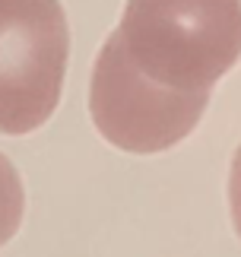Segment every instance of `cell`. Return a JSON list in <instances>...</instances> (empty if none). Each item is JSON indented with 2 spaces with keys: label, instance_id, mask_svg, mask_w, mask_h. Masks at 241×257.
I'll use <instances>...</instances> for the list:
<instances>
[{
  "label": "cell",
  "instance_id": "cell-1",
  "mask_svg": "<svg viewBox=\"0 0 241 257\" xmlns=\"http://www.w3.org/2000/svg\"><path fill=\"white\" fill-rule=\"evenodd\" d=\"M117 35L149 80L213 89L241 57V0H127Z\"/></svg>",
  "mask_w": 241,
  "mask_h": 257
},
{
  "label": "cell",
  "instance_id": "cell-2",
  "mask_svg": "<svg viewBox=\"0 0 241 257\" xmlns=\"http://www.w3.org/2000/svg\"><path fill=\"white\" fill-rule=\"evenodd\" d=\"M209 105V89L184 92L149 80L130 64L111 32L95 57L89 83V114L95 131L111 146L134 156L172 150L200 124Z\"/></svg>",
  "mask_w": 241,
  "mask_h": 257
},
{
  "label": "cell",
  "instance_id": "cell-3",
  "mask_svg": "<svg viewBox=\"0 0 241 257\" xmlns=\"http://www.w3.org/2000/svg\"><path fill=\"white\" fill-rule=\"evenodd\" d=\"M70 29L57 0H0V134L38 131L64 92Z\"/></svg>",
  "mask_w": 241,
  "mask_h": 257
},
{
  "label": "cell",
  "instance_id": "cell-4",
  "mask_svg": "<svg viewBox=\"0 0 241 257\" xmlns=\"http://www.w3.org/2000/svg\"><path fill=\"white\" fill-rule=\"evenodd\" d=\"M23 210H26V194L19 184V175L13 162L0 153V244H7L16 235L19 222H23Z\"/></svg>",
  "mask_w": 241,
  "mask_h": 257
},
{
  "label": "cell",
  "instance_id": "cell-5",
  "mask_svg": "<svg viewBox=\"0 0 241 257\" xmlns=\"http://www.w3.org/2000/svg\"><path fill=\"white\" fill-rule=\"evenodd\" d=\"M228 203H232V222L241 238V146L232 159V175H228Z\"/></svg>",
  "mask_w": 241,
  "mask_h": 257
}]
</instances>
